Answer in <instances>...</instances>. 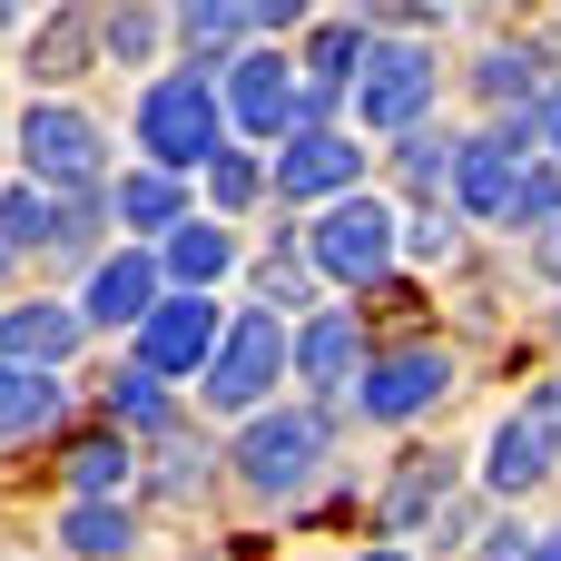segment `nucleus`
Instances as JSON below:
<instances>
[{"label":"nucleus","mask_w":561,"mask_h":561,"mask_svg":"<svg viewBox=\"0 0 561 561\" xmlns=\"http://www.w3.org/2000/svg\"><path fill=\"white\" fill-rule=\"evenodd\" d=\"M138 148L178 178V168H207L217 158V79L207 69H178L138 99Z\"/></svg>","instance_id":"1"},{"label":"nucleus","mask_w":561,"mask_h":561,"mask_svg":"<svg viewBox=\"0 0 561 561\" xmlns=\"http://www.w3.org/2000/svg\"><path fill=\"white\" fill-rule=\"evenodd\" d=\"M276 375H286V325H276V306H256V316L227 325V345H217V365H207V404H217V414H247Z\"/></svg>","instance_id":"2"},{"label":"nucleus","mask_w":561,"mask_h":561,"mask_svg":"<svg viewBox=\"0 0 561 561\" xmlns=\"http://www.w3.org/2000/svg\"><path fill=\"white\" fill-rule=\"evenodd\" d=\"M355 108H365V128H414L434 108V59L414 39H375L355 69Z\"/></svg>","instance_id":"3"},{"label":"nucleus","mask_w":561,"mask_h":561,"mask_svg":"<svg viewBox=\"0 0 561 561\" xmlns=\"http://www.w3.org/2000/svg\"><path fill=\"white\" fill-rule=\"evenodd\" d=\"M316 266L345 276V286H375L394 266V207L385 197H345L325 227H316Z\"/></svg>","instance_id":"4"},{"label":"nucleus","mask_w":561,"mask_h":561,"mask_svg":"<svg viewBox=\"0 0 561 561\" xmlns=\"http://www.w3.org/2000/svg\"><path fill=\"white\" fill-rule=\"evenodd\" d=\"M316 463H325V414H266V424H247V444H237V473H247L256 493H296Z\"/></svg>","instance_id":"5"},{"label":"nucleus","mask_w":561,"mask_h":561,"mask_svg":"<svg viewBox=\"0 0 561 561\" xmlns=\"http://www.w3.org/2000/svg\"><path fill=\"white\" fill-rule=\"evenodd\" d=\"M434 394H454V355H434V345L385 355V365H365V385H355V404H365L375 424H404V414H424Z\"/></svg>","instance_id":"6"},{"label":"nucleus","mask_w":561,"mask_h":561,"mask_svg":"<svg viewBox=\"0 0 561 561\" xmlns=\"http://www.w3.org/2000/svg\"><path fill=\"white\" fill-rule=\"evenodd\" d=\"M20 148H30V168H39L49 187H89V178H99V128H89L79 108H49V99H39V108L20 118Z\"/></svg>","instance_id":"7"},{"label":"nucleus","mask_w":561,"mask_h":561,"mask_svg":"<svg viewBox=\"0 0 561 561\" xmlns=\"http://www.w3.org/2000/svg\"><path fill=\"white\" fill-rule=\"evenodd\" d=\"M138 365H148V375L217 365V306H207V296H168V306L138 325Z\"/></svg>","instance_id":"8"},{"label":"nucleus","mask_w":561,"mask_h":561,"mask_svg":"<svg viewBox=\"0 0 561 561\" xmlns=\"http://www.w3.org/2000/svg\"><path fill=\"white\" fill-rule=\"evenodd\" d=\"M79 335H89V316H79V306H20V316H0V365L49 375V365H69V355H79Z\"/></svg>","instance_id":"9"},{"label":"nucleus","mask_w":561,"mask_h":561,"mask_svg":"<svg viewBox=\"0 0 561 561\" xmlns=\"http://www.w3.org/2000/svg\"><path fill=\"white\" fill-rule=\"evenodd\" d=\"M227 108H237V128H256V138H296V89H286V59H237L227 69Z\"/></svg>","instance_id":"10"},{"label":"nucleus","mask_w":561,"mask_h":561,"mask_svg":"<svg viewBox=\"0 0 561 561\" xmlns=\"http://www.w3.org/2000/svg\"><path fill=\"white\" fill-rule=\"evenodd\" d=\"M355 138H335V128H296L286 138V158H276V187L286 197H335V187H355Z\"/></svg>","instance_id":"11"},{"label":"nucleus","mask_w":561,"mask_h":561,"mask_svg":"<svg viewBox=\"0 0 561 561\" xmlns=\"http://www.w3.org/2000/svg\"><path fill=\"white\" fill-rule=\"evenodd\" d=\"M454 197H463L473 217H513V197H523L513 138H463V148H454Z\"/></svg>","instance_id":"12"},{"label":"nucleus","mask_w":561,"mask_h":561,"mask_svg":"<svg viewBox=\"0 0 561 561\" xmlns=\"http://www.w3.org/2000/svg\"><path fill=\"white\" fill-rule=\"evenodd\" d=\"M158 306H168V296H158V266H148V256H108V266L89 276V306H79V316H89V325H148Z\"/></svg>","instance_id":"13"},{"label":"nucleus","mask_w":561,"mask_h":561,"mask_svg":"<svg viewBox=\"0 0 561 561\" xmlns=\"http://www.w3.org/2000/svg\"><path fill=\"white\" fill-rule=\"evenodd\" d=\"M542 473H552V434H542L533 414H513V424L493 434V454H483V483H493V493H533Z\"/></svg>","instance_id":"14"},{"label":"nucleus","mask_w":561,"mask_h":561,"mask_svg":"<svg viewBox=\"0 0 561 561\" xmlns=\"http://www.w3.org/2000/svg\"><path fill=\"white\" fill-rule=\"evenodd\" d=\"M355 355H365V316H316V325L296 335L306 385H345V375H355Z\"/></svg>","instance_id":"15"},{"label":"nucleus","mask_w":561,"mask_h":561,"mask_svg":"<svg viewBox=\"0 0 561 561\" xmlns=\"http://www.w3.org/2000/svg\"><path fill=\"white\" fill-rule=\"evenodd\" d=\"M59 375H30V365H0V444L10 434H39V424H59Z\"/></svg>","instance_id":"16"},{"label":"nucleus","mask_w":561,"mask_h":561,"mask_svg":"<svg viewBox=\"0 0 561 561\" xmlns=\"http://www.w3.org/2000/svg\"><path fill=\"white\" fill-rule=\"evenodd\" d=\"M168 266H178V286H217V276L237 266V237H227V227H178V237H168Z\"/></svg>","instance_id":"17"},{"label":"nucleus","mask_w":561,"mask_h":561,"mask_svg":"<svg viewBox=\"0 0 561 561\" xmlns=\"http://www.w3.org/2000/svg\"><path fill=\"white\" fill-rule=\"evenodd\" d=\"M128 542H138V523H128V513H108V503H89V513H69V523H59V552H89V561H118Z\"/></svg>","instance_id":"18"},{"label":"nucleus","mask_w":561,"mask_h":561,"mask_svg":"<svg viewBox=\"0 0 561 561\" xmlns=\"http://www.w3.org/2000/svg\"><path fill=\"white\" fill-rule=\"evenodd\" d=\"M118 217H128V227H148V237H158V227H178V178H168V168L128 178V187H118Z\"/></svg>","instance_id":"19"},{"label":"nucleus","mask_w":561,"mask_h":561,"mask_svg":"<svg viewBox=\"0 0 561 561\" xmlns=\"http://www.w3.org/2000/svg\"><path fill=\"white\" fill-rule=\"evenodd\" d=\"M108 414H118V424H138V434H158V424H168V394H158V375H148V365H128V375L108 385Z\"/></svg>","instance_id":"20"},{"label":"nucleus","mask_w":561,"mask_h":561,"mask_svg":"<svg viewBox=\"0 0 561 561\" xmlns=\"http://www.w3.org/2000/svg\"><path fill=\"white\" fill-rule=\"evenodd\" d=\"M39 237H59V217H49V197H39V187H20V197H0V247H39Z\"/></svg>","instance_id":"21"},{"label":"nucleus","mask_w":561,"mask_h":561,"mask_svg":"<svg viewBox=\"0 0 561 561\" xmlns=\"http://www.w3.org/2000/svg\"><path fill=\"white\" fill-rule=\"evenodd\" d=\"M247 30H256V10H227V0H197V10H187V39H197V49H227V39H247Z\"/></svg>","instance_id":"22"},{"label":"nucleus","mask_w":561,"mask_h":561,"mask_svg":"<svg viewBox=\"0 0 561 561\" xmlns=\"http://www.w3.org/2000/svg\"><path fill=\"white\" fill-rule=\"evenodd\" d=\"M513 227H561V178H552V168H523V197H513Z\"/></svg>","instance_id":"23"},{"label":"nucleus","mask_w":561,"mask_h":561,"mask_svg":"<svg viewBox=\"0 0 561 561\" xmlns=\"http://www.w3.org/2000/svg\"><path fill=\"white\" fill-rule=\"evenodd\" d=\"M118 473H128V454H118V444H69V483H79V493H108Z\"/></svg>","instance_id":"24"},{"label":"nucleus","mask_w":561,"mask_h":561,"mask_svg":"<svg viewBox=\"0 0 561 561\" xmlns=\"http://www.w3.org/2000/svg\"><path fill=\"white\" fill-rule=\"evenodd\" d=\"M316 69H325L316 89H335L345 69H365V39H355V30H316Z\"/></svg>","instance_id":"25"},{"label":"nucleus","mask_w":561,"mask_h":561,"mask_svg":"<svg viewBox=\"0 0 561 561\" xmlns=\"http://www.w3.org/2000/svg\"><path fill=\"white\" fill-rule=\"evenodd\" d=\"M533 79H542V69H533V59H513V49H503V59H483V99H533ZM533 108H542V99H533Z\"/></svg>","instance_id":"26"},{"label":"nucleus","mask_w":561,"mask_h":561,"mask_svg":"<svg viewBox=\"0 0 561 561\" xmlns=\"http://www.w3.org/2000/svg\"><path fill=\"white\" fill-rule=\"evenodd\" d=\"M108 49H118V59H148V49H158V20H148V10H118V20H108Z\"/></svg>","instance_id":"27"},{"label":"nucleus","mask_w":561,"mask_h":561,"mask_svg":"<svg viewBox=\"0 0 561 561\" xmlns=\"http://www.w3.org/2000/svg\"><path fill=\"white\" fill-rule=\"evenodd\" d=\"M434 473H444V463H404V483L385 493V513H394V523H404V513H424V503H434Z\"/></svg>","instance_id":"28"},{"label":"nucleus","mask_w":561,"mask_h":561,"mask_svg":"<svg viewBox=\"0 0 561 561\" xmlns=\"http://www.w3.org/2000/svg\"><path fill=\"white\" fill-rule=\"evenodd\" d=\"M207 168H217V207H247V197H256V168H247V158H227V148H217Z\"/></svg>","instance_id":"29"},{"label":"nucleus","mask_w":561,"mask_h":561,"mask_svg":"<svg viewBox=\"0 0 561 561\" xmlns=\"http://www.w3.org/2000/svg\"><path fill=\"white\" fill-rule=\"evenodd\" d=\"M444 158H454L444 138H414V148H404V178H414V187H444Z\"/></svg>","instance_id":"30"},{"label":"nucleus","mask_w":561,"mask_h":561,"mask_svg":"<svg viewBox=\"0 0 561 561\" xmlns=\"http://www.w3.org/2000/svg\"><path fill=\"white\" fill-rule=\"evenodd\" d=\"M79 49H89V30H69V20H59V30H49V39H39V69H69V59H79Z\"/></svg>","instance_id":"31"},{"label":"nucleus","mask_w":561,"mask_h":561,"mask_svg":"<svg viewBox=\"0 0 561 561\" xmlns=\"http://www.w3.org/2000/svg\"><path fill=\"white\" fill-rule=\"evenodd\" d=\"M513 552H533V561H561V533H542V542H513Z\"/></svg>","instance_id":"32"},{"label":"nucleus","mask_w":561,"mask_h":561,"mask_svg":"<svg viewBox=\"0 0 561 561\" xmlns=\"http://www.w3.org/2000/svg\"><path fill=\"white\" fill-rule=\"evenodd\" d=\"M542 138H552V148H561V89H552V99H542Z\"/></svg>","instance_id":"33"},{"label":"nucleus","mask_w":561,"mask_h":561,"mask_svg":"<svg viewBox=\"0 0 561 561\" xmlns=\"http://www.w3.org/2000/svg\"><path fill=\"white\" fill-rule=\"evenodd\" d=\"M542 266H552V276H561V227H552V237H542Z\"/></svg>","instance_id":"34"},{"label":"nucleus","mask_w":561,"mask_h":561,"mask_svg":"<svg viewBox=\"0 0 561 561\" xmlns=\"http://www.w3.org/2000/svg\"><path fill=\"white\" fill-rule=\"evenodd\" d=\"M365 561H404V552H365Z\"/></svg>","instance_id":"35"},{"label":"nucleus","mask_w":561,"mask_h":561,"mask_svg":"<svg viewBox=\"0 0 561 561\" xmlns=\"http://www.w3.org/2000/svg\"><path fill=\"white\" fill-rule=\"evenodd\" d=\"M0 256H10V247H0Z\"/></svg>","instance_id":"36"}]
</instances>
